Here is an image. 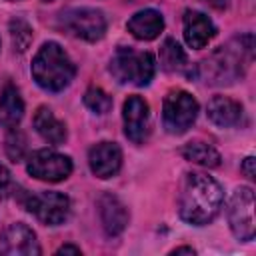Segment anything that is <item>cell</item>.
<instances>
[{"mask_svg": "<svg viewBox=\"0 0 256 256\" xmlns=\"http://www.w3.org/2000/svg\"><path fill=\"white\" fill-rule=\"evenodd\" d=\"M208 6H212V8H216V10H224V8H228V4H230V0H204Z\"/></svg>", "mask_w": 256, "mask_h": 256, "instance_id": "27", "label": "cell"}, {"mask_svg": "<svg viewBox=\"0 0 256 256\" xmlns=\"http://www.w3.org/2000/svg\"><path fill=\"white\" fill-rule=\"evenodd\" d=\"M228 222L238 240L250 242L254 238V192L248 186H240L232 192L228 204Z\"/></svg>", "mask_w": 256, "mask_h": 256, "instance_id": "7", "label": "cell"}, {"mask_svg": "<svg viewBox=\"0 0 256 256\" xmlns=\"http://www.w3.org/2000/svg\"><path fill=\"white\" fill-rule=\"evenodd\" d=\"M254 56V36L244 34L230 40L226 46H220L214 54H210L196 70V74L206 84H232L244 76L248 62Z\"/></svg>", "mask_w": 256, "mask_h": 256, "instance_id": "2", "label": "cell"}, {"mask_svg": "<svg viewBox=\"0 0 256 256\" xmlns=\"http://www.w3.org/2000/svg\"><path fill=\"white\" fill-rule=\"evenodd\" d=\"M6 154L12 162H18L24 158L26 154V136L14 126L8 128V136H6Z\"/></svg>", "mask_w": 256, "mask_h": 256, "instance_id": "22", "label": "cell"}, {"mask_svg": "<svg viewBox=\"0 0 256 256\" xmlns=\"http://www.w3.org/2000/svg\"><path fill=\"white\" fill-rule=\"evenodd\" d=\"M208 118L218 128L236 126L242 118V104L228 96H214L208 102Z\"/></svg>", "mask_w": 256, "mask_h": 256, "instance_id": "16", "label": "cell"}, {"mask_svg": "<svg viewBox=\"0 0 256 256\" xmlns=\"http://www.w3.org/2000/svg\"><path fill=\"white\" fill-rule=\"evenodd\" d=\"M84 104L94 114H106L112 108V98L102 88H88L84 94Z\"/></svg>", "mask_w": 256, "mask_h": 256, "instance_id": "21", "label": "cell"}, {"mask_svg": "<svg viewBox=\"0 0 256 256\" xmlns=\"http://www.w3.org/2000/svg\"><path fill=\"white\" fill-rule=\"evenodd\" d=\"M10 2H16V0H10Z\"/></svg>", "mask_w": 256, "mask_h": 256, "instance_id": "30", "label": "cell"}, {"mask_svg": "<svg viewBox=\"0 0 256 256\" xmlns=\"http://www.w3.org/2000/svg\"><path fill=\"white\" fill-rule=\"evenodd\" d=\"M60 24L66 32L86 42H96L106 32V18L96 8H70L60 14Z\"/></svg>", "mask_w": 256, "mask_h": 256, "instance_id": "6", "label": "cell"}, {"mask_svg": "<svg viewBox=\"0 0 256 256\" xmlns=\"http://www.w3.org/2000/svg\"><path fill=\"white\" fill-rule=\"evenodd\" d=\"M76 74V66L64 48L56 42H46L32 60V76L36 84L48 92L64 90Z\"/></svg>", "mask_w": 256, "mask_h": 256, "instance_id": "3", "label": "cell"}, {"mask_svg": "<svg viewBox=\"0 0 256 256\" xmlns=\"http://www.w3.org/2000/svg\"><path fill=\"white\" fill-rule=\"evenodd\" d=\"M128 32L138 40H154L164 30V18L158 10L144 8L138 10L126 24Z\"/></svg>", "mask_w": 256, "mask_h": 256, "instance_id": "15", "label": "cell"}, {"mask_svg": "<svg viewBox=\"0 0 256 256\" xmlns=\"http://www.w3.org/2000/svg\"><path fill=\"white\" fill-rule=\"evenodd\" d=\"M154 56L150 52H136L132 48H118L110 60V74L120 84L148 86L154 78Z\"/></svg>", "mask_w": 256, "mask_h": 256, "instance_id": "4", "label": "cell"}, {"mask_svg": "<svg viewBox=\"0 0 256 256\" xmlns=\"http://www.w3.org/2000/svg\"><path fill=\"white\" fill-rule=\"evenodd\" d=\"M254 162H256V160H254L252 156H248V158L244 160V164H242V172H244L248 178H254V174H256V172H254Z\"/></svg>", "mask_w": 256, "mask_h": 256, "instance_id": "24", "label": "cell"}, {"mask_svg": "<svg viewBox=\"0 0 256 256\" xmlns=\"http://www.w3.org/2000/svg\"><path fill=\"white\" fill-rule=\"evenodd\" d=\"M56 254H80V248L78 246H72V244H64L56 250Z\"/></svg>", "mask_w": 256, "mask_h": 256, "instance_id": "26", "label": "cell"}, {"mask_svg": "<svg viewBox=\"0 0 256 256\" xmlns=\"http://www.w3.org/2000/svg\"><path fill=\"white\" fill-rule=\"evenodd\" d=\"M214 36H216V26L206 14L198 10L184 12V40L190 48H196V50L204 48Z\"/></svg>", "mask_w": 256, "mask_h": 256, "instance_id": "13", "label": "cell"}, {"mask_svg": "<svg viewBox=\"0 0 256 256\" xmlns=\"http://www.w3.org/2000/svg\"><path fill=\"white\" fill-rule=\"evenodd\" d=\"M122 118H124V134L128 136V140H132L134 144L146 142L150 134V110L146 100L140 96H128V100L124 102Z\"/></svg>", "mask_w": 256, "mask_h": 256, "instance_id": "11", "label": "cell"}, {"mask_svg": "<svg viewBox=\"0 0 256 256\" xmlns=\"http://www.w3.org/2000/svg\"><path fill=\"white\" fill-rule=\"evenodd\" d=\"M28 174H32L38 180L46 182H60L66 180L72 172V160L56 150L42 148L30 154L28 164H26Z\"/></svg>", "mask_w": 256, "mask_h": 256, "instance_id": "8", "label": "cell"}, {"mask_svg": "<svg viewBox=\"0 0 256 256\" xmlns=\"http://www.w3.org/2000/svg\"><path fill=\"white\" fill-rule=\"evenodd\" d=\"M172 254H194V250H192V248H188V246H180V248L172 250Z\"/></svg>", "mask_w": 256, "mask_h": 256, "instance_id": "28", "label": "cell"}, {"mask_svg": "<svg viewBox=\"0 0 256 256\" xmlns=\"http://www.w3.org/2000/svg\"><path fill=\"white\" fill-rule=\"evenodd\" d=\"M198 116V102L186 90H172L164 98L162 106V122L170 134L186 132Z\"/></svg>", "mask_w": 256, "mask_h": 256, "instance_id": "5", "label": "cell"}, {"mask_svg": "<svg viewBox=\"0 0 256 256\" xmlns=\"http://www.w3.org/2000/svg\"><path fill=\"white\" fill-rule=\"evenodd\" d=\"M40 244L30 226L16 222L0 234V254L4 256H38Z\"/></svg>", "mask_w": 256, "mask_h": 256, "instance_id": "10", "label": "cell"}, {"mask_svg": "<svg viewBox=\"0 0 256 256\" xmlns=\"http://www.w3.org/2000/svg\"><path fill=\"white\" fill-rule=\"evenodd\" d=\"M182 156L194 164L206 166V168H218L220 166V154L214 146L206 144V142H188L182 148Z\"/></svg>", "mask_w": 256, "mask_h": 256, "instance_id": "19", "label": "cell"}, {"mask_svg": "<svg viewBox=\"0 0 256 256\" xmlns=\"http://www.w3.org/2000/svg\"><path fill=\"white\" fill-rule=\"evenodd\" d=\"M10 36H12L14 48H16L18 52H24V50L28 48L30 40H32V28H30L24 20L16 18V20L10 22Z\"/></svg>", "mask_w": 256, "mask_h": 256, "instance_id": "23", "label": "cell"}, {"mask_svg": "<svg viewBox=\"0 0 256 256\" xmlns=\"http://www.w3.org/2000/svg\"><path fill=\"white\" fill-rule=\"evenodd\" d=\"M88 164L98 178H112L122 166V150L116 142H98L88 150Z\"/></svg>", "mask_w": 256, "mask_h": 256, "instance_id": "12", "label": "cell"}, {"mask_svg": "<svg viewBox=\"0 0 256 256\" xmlns=\"http://www.w3.org/2000/svg\"><path fill=\"white\" fill-rule=\"evenodd\" d=\"M26 210L32 212L42 224L58 226L70 214V200L60 192H40L28 196Z\"/></svg>", "mask_w": 256, "mask_h": 256, "instance_id": "9", "label": "cell"}, {"mask_svg": "<svg viewBox=\"0 0 256 256\" xmlns=\"http://www.w3.org/2000/svg\"><path fill=\"white\" fill-rule=\"evenodd\" d=\"M8 182H10V172H8V168L4 164H0V192L8 186Z\"/></svg>", "mask_w": 256, "mask_h": 256, "instance_id": "25", "label": "cell"}, {"mask_svg": "<svg viewBox=\"0 0 256 256\" xmlns=\"http://www.w3.org/2000/svg\"><path fill=\"white\" fill-rule=\"evenodd\" d=\"M98 214L108 236H118L128 224V210L114 194H102L98 200Z\"/></svg>", "mask_w": 256, "mask_h": 256, "instance_id": "14", "label": "cell"}, {"mask_svg": "<svg viewBox=\"0 0 256 256\" xmlns=\"http://www.w3.org/2000/svg\"><path fill=\"white\" fill-rule=\"evenodd\" d=\"M44 2H52V0H44Z\"/></svg>", "mask_w": 256, "mask_h": 256, "instance_id": "29", "label": "cell"}, {"mask_svg": "<svg viewBox=\"0 0 256 256\" xmlns=\"http://www.w3.org/2000/svg\"><path fill=\"white\" fill-rule=\"evenodd\" d=\"M24 116V102L18 94V90L8 84L0 94V124L6 128L18 126V122Z\"/></svg>", "mask_w": 256, "mask_h": 256, "instance_id": "18", "label": "cell"}, {"mask_svg": "<svg viewBox=\"0 0 256 256\" xmlns=\"http://www.w3.org/2000/svg\"><path fill=\"white\" fill-rule=\"evenodd\" d=\"M224 192L214 178L202 172H188L178 192V214L188 224L204 226L218 216Z\"/></svg>", "mask_w": 256, "mask_h": 256, "instance_id": "1", "label": "cell"}, {"mask_svg": "<svg viewBox=\"0 0 256 256\" xmlns=\"http://www.w3.org/2000/svg\"><path fill=\"white\" fill-rule=\"evenodd\" d=\"M34 128L48 144H62L66 140V126L46 106H40L34 114Z\"/></svg>", "mask_w": 256, "mask_h": 256, "instance_id": "17", "label": "cell"}, {"mask_svg": "<svg viewBox=\"0 0 256 256\" xmlns=\"http://www.w3.org/2000/svg\"><path fill=\"white\" fill-rule=\"evenodd\" d=\"M160 62H162V68L168 70V72H182L186 68V64H188L184 50L172 38L164 40V44L160 48Z\"/></svg>", "mask_w": 256, "mask_h": 256, "instance_id": "20", "label": "cell"}]
</instances>
